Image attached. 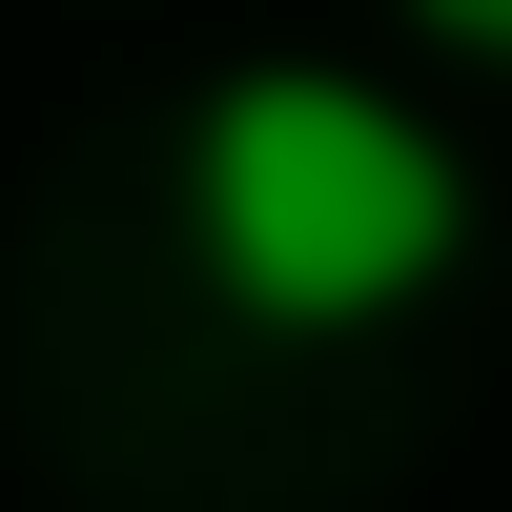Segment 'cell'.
Returning <instances> with one entry per match:
<instances>
[{"mask_svg": "<svg viewBox=\"0 0 512 512\" xmlns=\"http://www.w3.org/2000/svg\"><path fill=\"white\" fill-rule=\"evenodd\" d=\"M185 246L246 328H390L472 246V164L349 62H246L185 123Z\"/></svg>", "mask_w": 512, "mask_h": 512, "instance_id": "1", "label": "cell"}, {"mask_svg": "<svg viewBox=\"0 0 512 512\" xmlns=\"http://www.w3.org/2000/svg\"><path fill=\"white\" fill-rule=\"evenodd\" d=\"M410 21H431L451 62H492V82H512V0H410Z\"/></svg>", "mask_w": 512, "mask_h": 512, "instance_id": "2", "label": "cell"}]
</instances>
